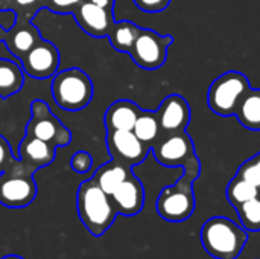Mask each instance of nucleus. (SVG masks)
<instances>
[{
	"mask_svg": "<svg viewBox=\"0 0 260 259\" xmlns=\"http://www.w3.org/2000/svg\"><path fill=\"white\" fill-rule=\"evenodd\" d=\"M117 214L125 217L137 215L145 205V189L142 182L131 172L110 195Z\"/></svg>",
	"mask_w": 260,
	"mask_h": 259,
	"instance_id": "f8f14e48",
	"label": "nucleus"
},
{
	"mask_svg": "<svg viewBox=\"0 0 260 259\" xmlns=\"http://www.w3.org/2000/svg\"><path fill=\"white\" fill-rule=\"evenodd\" d=\"M152 150L157 162L171 168H184L198 157L192 137L184 131L165 134L152 145Z\"/></svg>",
	"mask_w": 260,
	"mask_h": 259,
	"instance_id": "6e6552de",
	"label": "nucleus"
},
{
	"mask_svg": "<svg viewBox=\"0 0 260 259\" xmlns=\"http://www.w3.org/2000/svg\"><path fill=\"white\" fill-rule=\"evenodd\" d=\"M200 237L206 252L216 259H236L248 241V232L225 217L207 220Z\"/></svg>",
	"mask_w": 260,
	"mask_h": 259,
	"instance_id": "f257e3e1",
	"label": "nucleus"
},
{
	"mask_svg": "<svg viewBox=\"0 0 260 259\" xmlns=\"http://www.w3.org/2000/svg\"><path fill=\"white\" fill-rule=\"evenodd\" d=\"M78 214L81 223L93 237H102L117 217L111 198L93 179L81 183L78 189Z\"/></svg>",
	"mask_w": 260,
	"mask_h": 259,
	"instance_id": "f03ea898",
	"label": "nucleus"
},
{
	"mask_svg": "<svg viewBox=\"0 0 260 259\" xmlns=\"http://www.w3.org/2000/svg\"><path fill=\"white\" fill-rule=\"evenodd\" d=\"M236 211L247 232H260V195L245 202Z\"/></svg>",
	"mask_w": 260,
	"mask_h": 259,
	"instance_id": "5701e85b",
	"label": "nucleus"
},
{
	"mask_svg": "<svg viewBox=\"0 0 260 259\" xmlns=\"http://www.w3.org/2000/svg\"><path fill=\"white\" fill-rule=\"evenodd\" d=\"M107 147L113 160L123 163L129 168L142 163L146 159L151 148L149 145L143 143L133 131L122 130L108 131Z\"/></svg>",
	"mask_w": 260,
	"mask_h": 259,
	"instance_id": "1a4fd4ad",
	"label": "nucleus"
},
{
	"mask_svg": "<svg viewBox=\"0 0 260 259\" xmlns=\"http://www.w3.org/2000/svg\"><path fill=\"white\" fill-rule=\"evenodd\" d=\"M17 3H20V5H30V3H34L35 0H15Z\"/></svg>",
	"mask_w": 260,
	"mask_h": 259,
	"instance_id": "7c9ffc66",
	"label": "nucleus"
},
{
	"mask_svg": "<svg viewBox=\"0 0 260 259\" xmlns=\"http://www.w3.org/2000/svg\"><path fill=\"white\" fill-rule=\"evenodd\" d=\"M90 2H93V3H96V5H99V6L105 8V9H110V11H111V6H113V0H90Z\"/></svg>",
	"mask_w": 260,
	"mask_h": 259,
	"instance_id": "c756f323",
	"label": "nucleus"
},
{
	"mask_svg": "<svg viewBox=\"0 0 260 259\" xmlns=\"http://www.w3.org/2000/svg\"><path fill=\"white\" fill-rule=\"evenodd\" d=\"M2 259H24V258H21V256H18V255H6V256H3Z\"/></svg>",
	"mask_w": 260,
	"mask_h": 259,
	"instance_id": "2f4dec72",
	"label": "nucleus"
},
{
	"mask_svg": "<svg viewBox=\"0 0 260 259\" xmlns=\"http://www.w3.org/2000/svg\"><path fill=\"white\" fill-rule=\"evenodd\" d=\"M137 8L146 12H160L166 9L171 3V0H134Z\"/></svg>",
	"mask_w": 260,
	"mask_h": 259,
	"instance_id": "bb28decb",
	"label": "nucleus"
},
{
	"mask_svg": "<svg viewBox=\"0 0 260 259\" xmlns=\"http://www.w3.org/2000/svg\"><path fill=\"white\" fill-rule=\"evenodd\" d=\"M155 206L163 220L171 223L186 221L195 211L193 185L184 183L178 179L175 185L161 189Z\"/></svg>",
	"mask_w": 260,
	"mask_h": 259,
	"instance_id": "423d86ee",
	"label": "nucleus"
},
{
	"mask_svg": "<svg viewBox=\"0 0 260 259\" xmlns=\"http://www.w3.org/2000/svg\"><path fill=\"white\" fill-rule=\"evenodd\" d=\"M259 195V188L256 185H253L251 182H248L247 179L238 176V174L232 179V182L227 186V198L235 209L239 208L241 205H244L245 202L256 198Z\"/></svg>",
	"mask_w": 260,
	"mask_h": 259,
	"instance_id": "4be33fe9",
	"label": "nucleus"
},
{
	"mask_svg": "<svg viewBox=\"0 0 260 259\" xmlns=\"http://www.w3.org/2000/svg\"><path fill=\"white\" fill-rule=\"evenodd\" d=\"M155 113L161 133L165 134L184 131L190 122V107L180 95H169L165 98Z\"/></svg>",
	"mask_w": 260,
	"mask_h": 259,
	"instance_id": "9b49d317",
	"label": "nucleus"
},
{
	"mask_svg": "<svg viewBox=\"0 0 260 259\" xmlns=\"http://www.w3.org/2000/svg\"><path fill=\"white\" fill-rule=\"evenodd\" d=\"M37 44V37L34 32L27 29H20L14 37H12V46L15 52L18 53H26Z\"/></svg>",
	"mask_w": 260,
	"mask_h": 259,
	"instance_id": "393cba45",
	"label": "nucleus"
},
{
	"mask_svg": "<svg viewBox=\"0 0 260 259\" xmlns=\"http://www.w3.org/2000/svg\"><path fill=\"white\" fill-rule=\"evenodd\" d=\"M55 102L69 111H76L88 105L93 96V84L81 69H67L55 75L52 82Z\"/></svg>",
	"mask_w": 260,
	"mask_h": 259,
	"instance_id": "7ed1b4c3",
	"label": "nucleus"
},
{
	"mask_svg": "<svg viewBox=\"0 0 260 259\" xmlns=\"http://www.w3.org/2000/svg\"><path fill=\"white\" fill-rule=\"evenodd\" d=\"M239 122L248 130H260V90L248 89L245 96L242 98L236 114Z\"/></svg>",
	"mask_w": 260,
	"mask_h": 259,
	"instance_id": "a211bd4d",
	"label": "nucleus"
},
{
	"mask_svg": "<svg viewBox=\"0 0 260 259\" xmlns=\"http://www.w3.org/2000/svg\"><path fill=\"white\" fill-rule=\"evenodd\" d=\"M133 133L146 145L152 148V145L161 137V128L158 124V118L155 111H140Z\"/></svg>",
	"mask_w": 260,
	"mask_h": 259,
	"instance_id": "aec40b11",
	"label": "nucleus"
},
{
	"mask_svg": "<svg viewBox=\"0 0 260 259\" xmlns=\"http://www.w3.org/2000/svg\"><path fill=\"white\" fill-rule=\"evenodd\" d=\"M236 174L247 179L248 182H251L253 185H256L260 189V153L254 154L251 159L245 160Z\"/></svg>",
	"mask_w": 260,
	"mask_h": 259,
	"instance_id": "b1692460",
	"label": "nucleus"
},
{
	"mask_svg": "<svg viewBox=\"0 0 260 259\" xmlns=\"http://www.w3.org/2000/svg\"><path fill=\"white\" fill-rule=\"evenodd\" d=\"M32 121L29 124V136L41 139L55 145H66L70 139L69 131L58 122V119L49 111L47 105L41 101L32 104Z\"/></svg>",
	"mask_w": 260,
	"mask_h": 259,
	"instance_id": "9d476101",
	"label": "nucleus"
},
{
	"mask_svg": "<svg viewBox=\"0 0 260 259\" xmlns=\"http://www.w3.org/2000/svg\"><path fill=\"white\" fill-rule=\"evenodd\" d=\"M139 32H140V27L131 21L114 23L108 32L111 46L119 52H128L129 53L131 47L134 46V43L139 37Z\"/></svg>",
	"mask_w": 260,
	"mask_h": 259,
	"instance_id": "6ab92c4d",
	"label": "nucleus"
},
{
	"mask_svg": "<svg viewBox=\"0 0 260 259\" xmlns=\"http://www.w3.org/2000/svg\"><path fill=\"white\" fill-rule=\"evenodd\" d=\"M23 85V70L21 67L11 61L0 58V96L8 98L20 90Z\"/></svg>",
	"mask_w": 260,
	"mask_h": 259,
	"instance_id": "412c9836",
	"label": "nucleus"
},
{
	"mask_svg": "<svg viewBox=\"0 0 260 259\" xmlns=\"http://www.w3.org/2000/svg\"><path fill=\"white\" fill-rule=\"evenodd\" d=\"M140 108L131 101H117L111 104L105 113V127L108 131L122 130V131H133L134 124L140 114Z\"/></svg>",
	"mask_w": 260,
	"mask_h": 259,
	"instance_id": "dca6fc26",
	"label": "nucleus"
},
{
	"mask_svg": "<svg viewBox=\"0 0 260 259\" xmlns=\"http://www.w3.org/2000/svg\"><path fill=\"white\" fill-rule=\"evenodd\" d=\"M131 174V168L123 165V163H119L116 160L110 162V163H105L104 166H101L96 174L93 176V180L98 183V186L110 197L114 189Z\"/></svg>",
	"mask_w": 260,
	"mask_h": 259,
	"instance_id": "f3484780",
	"label": "nucleus"
},
{
	"mask_svg": "<svg viewBox=\"0 0 260 259\" xmlns=\"http://www.w3.org/2000/svg\"><path fill=\"white\" fill-rule=\"evenodd\" d=\"M248 78L236 70L225 72L219 78H216L207 95L209 107L213 113L219 116H233L250 89Z\"/></svg>",
	"mask_w": 260,
	"mask_h": 259,
	"instance_id": "20e7f679",
	"label": "nucleus"
},
{
	"mask_svg": "<svg viewBox=\"0 0 260 259\" xmlns=\"http://www.w3.org/2000/svg\"><path fill=\"white\" fill-rule=\"evenodd\" d=\"M37 197V185L30 172L20 163L12 165L0 174V205L20 209L29 206Z\"/></svg>",
	"mask_w": 260,
	"mask_h": 259,
	"instance_id": "39448f33",
	"label": "nucleus"
},
{
	"mask_svg": "<svg viewBox=\"0 0 260 259\" xmlns=\"http://www.w3.org/2000/svg\"><path fill=\"white\" fill-rule=\"evenodd\" d=\"M91 163H93V159L88 153L85 151H78L72 156L70 159V168L78 172V174H85L90 171L91 168Z\"/></svg>",
	"mask_w": 260,
	"mask_h": 259,
	"instance_id": "a878e982",
	"label": "nucleus"
},
{
	"mask_svg": "<svg viewBox=\"0 0 260 259\" xmlns=\"http://www.w3.org/2000/svg\"><path fill=\"white\" fill-rule=\"evenodd\" d=\"M58 61H59L58 50L50 43L40 41L24 53L23 67L27 75L41 79V78H49L56 72Z\"/></svg>",
	"mask_w": 260,
	"mask_h": 259,
	"instance_id": "ddd939ff",
	"label": "nucleus"
},
{
	"mask_svg": "<svg viewBox=\"0 0 260 259\" xmlns=\"http://www.w3.org/2000/svg\"><path fill=\"white\" fill-rule=\"evenodd\" d=\"M12 162H14V159H11L9 145L3 137H0V174L3 171H6L12 165Z\"/></svg>",
	"mask_w": 260,
	"mask_h": 259,
	"instance_id": "cd10ccee",
	"label": "nucleus"
},
{
	"mask_svg": "<svg viewBox=\"0 0 260 259\" xmlns=\"http://www.w3.org/2000/svg\"><path fill=\"white\" fill-rule=\"evenodd\" d=\"M79 2L81 0H52V3L59 9H67V8L76 6V5H79Z\"/></svg>",
	"mask_w": 260,
	"mask_h": 259,
	"instance_id": "c85d7f7f",
	"label": "nucleus"
},
{
	"mask_svg": "<svg viewBox=\"0 0 260 259\" xmlns=\"http://www.w3.org/2000/svg\"><path fill=\"white\" fill-rule=\"evenodd\" d=\"M172 43V35H160L151 29H140L129 53L137 66L154 70L166 63L168 49Z\"/></svg>",
	"mask_w": 260,
	"mask_h": 259,
	"instance_id": "0eeeda50",
	"label": "nucleus"
},
{
	"mask_svg": "<svg viewBox=\"0 0 260 259\" xmlns=\"http://www.w3.org/2000/svg\"><path fill=\"white\" fill-rule=\"evenodd\" d=\"M20 154H21V165L29 172H32V169L46 166L53 160L55 147L34 136H27L20 145Z\"/></svg>",
	"mask_w": 260,
	"mask_h": 259,
	"instance_id": "2eb2a0df",
	"label": "nucleus"
},
{
	"mask_svg": "<svg viewBox=\"0 0 260 259\" xmlns=\"http://www.w3.org/2000/svg\"><path fill=\"white\" fill-rule=\"evenodd\" d=\"M76 20L79 26L93 37H102L110 32L111 14L110 9H105L93 2L81 3L76 11Z\"/></svg>",
	"mask_w": 260,
	"mask_h": 259,
	"instance_id": "4468645a",
	"label": "nucleus"
}]
</instances>
